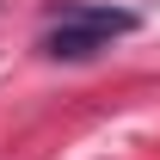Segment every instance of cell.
<instances>
[{
  "label": "cell",
  "instance_id": "6da1fadb",
  "mask_svg": "<svg viewBox=\"0 0 160 160\" xmlns=\"http://www.w3.org/2000/svg\"><path fill=\"white\" fill-rule=\"evenodd\" d=\"M136 12L129 6H92V0H56L49 6V31H43V56L49 62H92L99 49H111L117 37L136 31Z\"/></svg>",
  "mask_w": 160,
  "mask_h": 160
}]
</instances>
